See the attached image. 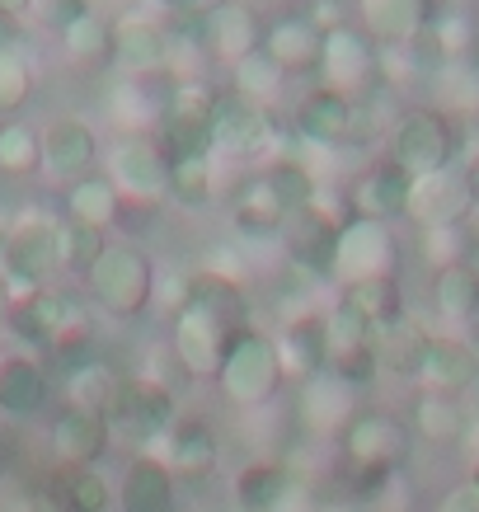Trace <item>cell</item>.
<instances>
[{
	"instance_id": "7a4b0ae2",
	"label": "cell",
	"mask_w": 479,
	"mask_h": 512,
	"mask_svg": "<svg viewBox=\"0 0 479 512\" xmlns=\"http://www.w3.org/2000/svg\"><path fill=\"white\" fill-rule=\"evenodd\" d=\"M282 381H287V372H282V353L273 334H263L254 325L231 334L217 372L221 400L231 409H263L282 390Z\"/></svg>"
},
{
	"instance_id": "6f0895ef",
	"label": "cell",
	"mask_w": 479,
	"mask_h": 512,
	"mask_svg": "<svg viewBox=\"0 0 479 512\" xmlns=\"http://www.w3.org/2000/svg\"><path fill=\"white\" fill-rule=\"evenodd\" d=\"M465 484H470V489H479V451H475V456H470V470H465Z\"/></svg>"
},
{
	"instance_id": "9c48e42d",
	"label": "cell",
	"mask_w": 479,
	"mask_h": 512,
	"mask_svg": "<svg viewBox=\"0 0 479 512\" xmlns=\"http://www.w3.org/2000/svg\"><path fill=\"white\" fill-rule=\"evenodd\" d=\"M174 423H179V395L165 386H155L151 376H132L123 386V395H118V404H113V414H109L113 433L127 437V442L141 451H151Z\"/></svg>"
},
{
	"instance_id": "2e32d148",
	"label": "cell",
	"mask_w": 479,
	"mask_h": 512,
	"mask_svg": "<svg viewBox=\"0 0 479 512\" xmlns=\"http://www.w3.org/2000/svg\"><path fill=\"white\" fill-rule=\"evenodd\" d=\"M357 409H362V390L334 372H320L296 386V419L315 437H343V428L357 419Z\"/></svg>"
},
{
	"instance_id": "74e56055",
	"label": "cell",
	"mask_w": 479,
	"mask_h": 512,
	"mask_svg": "<svg viewBox=\"0 0 479 512\" xmlns=\"http://www.w3.org/2000/svg\"><path fill=\"white\" fill-rule=\"evenodd\" d=\"M52 508L57 512H113L118 508V494H113V484L94 466L57 470V480H52Z\"/></svg>"
},
{
	"instance_id": "f546056e",
	"label": "cell",
	"mask_w": 479,
	"mask_h": 512,
	"mask_svg": "<svg viewBox=\"0 0 479 512\" xmlns=\"http://www.w3.org/2000/svg\"><path fill=\"white\" fill-rule=\"evenodd\" d=\"M278 353H282V372L292 376L296 386L310 376L329 372V343H325V311H306L287 320L278 334Z\"/></svg>"
},
{
	"instance_id": "ee69618b",
	"label": "cell",
	"mask_w": 479,
	"mask_h": 512,
	"mask_svg": "<svg viewBox=\"0 0 479 512\" xmlns=\"http://www.w3.org/2000/svg\"><path fill=\"white\" fill-rule=\"evenodd\" d=\"M217 193V156L174 160L170 165V198L184 207H207Z\"/></svg>"
},
{
	"instance_id": "f5cc1de1",
	"label": "cell",
	"mask_w": 479,
	"mask_h": 512,
	"mask_svg": "<svg viewBox=\"0 0 479 512\" xmlns=\"http://www.w3.org/2000/svg\"><path fill=\"white\" fill-rule=\"evenodd\" d=\"M461 165H465V179H470V198H475V212H479V151H475V156H465Z\"/></svg>"
},
{
	"instance_id": "db71d44e",
	"label": "cell",
	"mask_w": 479,
	"mask_h": 512,
	"mask_svg": "<svg viewBox=\"0 0 479 512\" xmlns=\"http://www.w3.org/2000/svg\"><path fill=\"white\" fill-rule=\"evenodd\" d=\"M0 512H38V503L29 494H10V498H0Z\"/></svg>"
},
{
	"instance_id": "4dcf8cb0",
	"label": "cell",
	"mask_w": 479,
	"mask_h": 512,
	"mask_svg": "<svg viewBox=\"0 0 479 512\" xmlns=\"http://www.w3.org/2000/svg\"><path fill=\"white\" fill-rule=\"evenodd\" d=\"M320 47H325V29L310 15H282L273 29L263 33V52L287 71V76H310L320 66Z\"/></svg>"
},
{
	"instance_id": "52a82bcc",
	"label": "cell",
	"mask_w": 479,
	"mask_h": 512,
	"mask_svg": "<svg viewBox=\"0 0 479 512\" xmlns=\"http://www.w3.org/2000/svg\"><path fill=\"white\" fill-rule=\"evenodd\" d=\"M273 141H278L273 109L245 99V94L231 90V85L212 94V146H217V156L259 160L263 151H273Z\"/></svg>"
},
{
	"instance_id": "4316f807",
	"label": "cell",
	"mask_w": 479,
	"mask_h": 512,
	"mask_svg": "<svg viewBox=\"0 0 479 512\" xmlns=\"http://www.w3.org/2000/svg\"><path fill=\"white\" fill-rule=\"evenodd\" d=\"M52 381L33 353H0V414L5 419H38L47 409Z\"/></svg>"
},
{
	"instance_id": "f1b7e54d",
	"label": "cell",
	"mask_w": 479,
	"mask_h": 512,
	"mask_svg": "<svg viewBox=\"0 0 479 512\" xmlns=\"http://www.w3.org/2000/svg\"><path fill=\"white\" fill-rule=\"evenodd\" d=\"M155 447L160 451V461L179 475V480H193V475H207V470L221 461V442H217V428L207 419H184L179 414V423H174L170 433L160 437Z\"/></svg>"
},
{
	"instance_id": "681fc988",
	"label": "cell",
	"mask_w": 479,
	"mask_h": 512,
	"mask_svg": "<svg viewBox=\"0 0 479 512\" xmlns=\"http://www.w3.org/2000/svg\"><path fill=\"white\" fill-rule=\"evenodd\" d=\"M24 43H29V24H24V15L0 10V52H24Z\"/></svg>"
},
{
	"instance_id": "60d3db41",
	"label": "cell",
	"mask_w": 479,
	"mask_h": 512,
	"mask_svg": "<svg viewBox=\"0 0 479 512\" xmlns=\"http://www.w3.org/2000/svg\"><path fill=\"white\" fill-rule=\"evenodd\" d=\"M62 47H66V57L76 66H109L113 62V19L104 15H80L71 29L62 33Z\"/></svg>"
},
{
	"instance_id": "7402d4cb",
	"label": "cell",
	"mask_w": 479,
	"mask_h": 512,
	"mask_svg": "<svg viewBox=\"0 0 479 512\" xmlns=\"http://www.w3.org/2000/svg\"><path fill=\"white\" fill-rule=\"evenodd\" d=\"M414 381L423 390L461 400L470 386H479V353L465 339H456V334H433L428 348H423V362H418Z\"/></svg>"
},
{
	"instance_id": "bcb514c9",
	"label": "cell",
	"mask_w": 479,
	"mask_h": 512,
	"mask_svg": "<svg viewBox=\"0 0 479 512\" xmlns=\"http://www.w3.org/2000/svg\"><path fill=\"white\" fill-rule=\"evenodd\" d=\"M33 99V66L24 52H0V123Z\"/></svg>"
},
{
	"instance_id": "836d02e7",
	"label": "cell",
	"mask_w": 479,
	"mask_h": 512,
	"mask_svg": "<svg viewBox=\"0 0 479 512\" xmlns=\"http://www.w3.org/2000/svg\"><path fill=\"white\" fill-rule=\"evenodd\" d=\"M433 315L447 325H470L479 320V273L475 264H451L433 268V287H428Z\"/></svg>"
},
{
	"instance_id": "e0dca14e",
	"label": "cell",
	"mask_w": 479,
	"mask_h": 512,
	"mask_svg": "<svg viewBox=\"0 0 479 512\" xmlns=\"http://www.w3.org/2000/svg\"><path fill=\"white\" fill-rule=\"evenodd\" d=\"M113 442V428L104 414H90V409H76V404H62L57 419L47 423V451L57 470H85L94 466Z\"/></svg>"
},
{
	"instance_id": "8fae6325",
	"label": "cell",
	"mask_w": 479,
	"mask_h": 512,
	"mask_svg": "<svg viewBox=\"0 0 479 512\" xmlns=\"http://www.w3.org/2000/svg\"><path fill=\"white\" fill-rule=\"evenodd\" d=\"M109 184L123 193V202L170 198V156L155 137H118L109 146Z\"/></svg>"
},
{
	"instance_id": "ba28073f",
	"label": "cell",
	"mask_w": 479,
	"mask_h": 512,
	"mask_svg": "<svg viewBox=\"0 0 479 512\" xmlns=\"http://www.w3.org/2000/svg\"><path fill=\"white\" fill-rule=\"evenodd\" d=\"M362 113H367V99L353 104L343 94L315 85L296 99L292 109V127L306 146H320V151H339V146H362L367 141V127H362Z\"/></svg>"
},
{
	"instance_id": "b9f144b4",
	"label": "cell",
	"mask_w": 479,
	"mask_h": 512,
	"mask_svg": "<svg viewBox=\"0 0 479 512\" xmlns=\"http://www.w3.org/2000/svg\"><path fill=\"white\" fill-rule=\"evenodd\" d=\"M263 179H268V188H273V193H278V202L287 207V217L310 212V207H315V198H320L315 174H310L301 160H292V156H278L268 170H263Z\"/></svg>"
},
{
	"instance_id": "680465c9",
	"label": "cell",
	"mask_w": 479,
	"mask_h": 512,
	"mask_svg": "<svg viewBox=\"0 0 479 512\" xmlns=\"http://www.w3.org/2000/svg\"><path fill=\"white\" fill-rule=\"evenodd\" d=\"M5 320H10V292H5V282H0V329H5Z\"/></svg>"
},
{
	"instance_id": "ab89813d",
	"label": "cell",
	"mask_w": 479,
	"mask_h": 512,
	"mask_svg": "<svg viewBox=\"0 0 479 512\" xmlns=\"http://www.w3.org/2000/svg\"><path fill=\"white\" fill-rule=\"evenodd\" d=\"M282 85H287V71H282L263 47H254L249 57H240V62L231 66V90H240L245 99L263 104V109H273V99L282 94Z\"/></svg>"
},
{
	"instance_id": "8d00e7d4",
	"label": "cell",
	"mask_w": 479,
	"mask_h": 512,
	"mask_svg": "<svg viewBox=\"0 0 479 512\" xmlns=\"http://www.w3.org/2000/svg\"><path fill=\"white\" fill-rule=\"evenodd\" d=\"M123 386H127V376L118 372L113 362L90 357V362L71 367V376H66V404H76V409H90V414H104V419H109L118 395H123Z\"/></svg>"
},
{
	"instance_id": "277c9868",
	"label": "cell",
	"mask_w": 479,
	"mask_h": 512,
	"mask_svg": "<svg viewBox=\"0 0 479 512\" xmlns=\"http://www.w3.org/2000/svg\"><path fill=\"white\" fill-rule=\"evenodd\" d=\"M320 85L343 99L362 104L367 94H376L386 85V71H381V47L367 38V29L357 19H343L325 33V47H320V66H315Z\"/></svg>"
},
{
	"instance_id": "5b68a950",
	"label": "cell",
	"mask_w": 479,
	"mask_h": 512,
	"mask_svg": "<svg viewBox=\"0 0 479 512\" xmlns=\"http://www.w3.org/2000/svg\"><path fill=\"white\" fill-rule=\"evenodd\" d=\"M57 268H62V259H57V221L47 212H19L10 240L0 245V282H5L10 301L47 287V278Z\"/></svg>"
},
{
	"instance_id": "cb8c5ba5",
	"label": "cell",
	"mask_w": 479,
	"mask_h": 512,
	"mask_svg": "<svg viewBox=\"0 0 479 512\" xmlns=\"http://www.w3.org/2000/svg\"><path fill=\"white\" fill-rule=\"evenodd\" d=\"M437 19V0H357V24L376 47H404Z\"/></svg>"
},
{
	"instance_id": "83f0119b",
	"label": "cell",
	"mask_w": 479,
	"mask_h": 512,
	"mask_svg": "<svg viewBox=\"0 0 479 512\" xmlns=\"http://www.w3.org/2000/svg\"><path fill=\"white\" fill-rule=\"evenodd\" d=\"M409 188H414V174H404L395 160H376L353 188V217H371V221H395L409 212Z\"/></svg>"
},
{
	"instance_id": "d4e9b609",
	"label": "cell",
	"mask_w": 479,
	"mask_h": 512,
	"mask_svg": "<svg viewBox=\"0 0 479 512\" xmlns=\"http://www.w3.org/2000/svg\"><path fill=\"white\" fill-rule=\"evenodd\" d=\"M118 512H179V475L155 451L132 456L118 484Z\"/></svg>"
},
{
	"instance_id": "94428289",
	"label": "cell",
	"mask_w": 479,
	"mask_h": 512,
	"mask_svg": "<svg viewBox=\"0 0 479 512\" xmlns=\"http://www.w3.org/2000/svg\"><path fill=\"white\" fill-rule=\"evenodd\" d=\"M475 273H479V259H475Z\"/></svg>"
},
{
	"instance_id": "7dc6e473",
	"label": "cell",
	"mask_w": 479,
	"mask_h": 512,
	"mask_svg": "<svg viewBox=\"0 0 479 512\" xmlns=\"http://www.w3.org/2000/svg\"><path fill=\"white\" fill-rule=\"evenodd\" d=\"M193 301H198V273H193V268H165V273H155L151 311L179 320Z\"/></svg>"
},
{
	"instance_id": "f6af8a7d",
	"label": "cell",
	"mask_w": 479,
	"mask_h": 512,
	"mask_svg": "<svg viewBox=\"0 0 479 512\" xmlns=\"http://www.w3.org/2000/svg\"><path fill=\"white\" fill-rule=\"evenodd\" d=\"M104 245H109V235L104 231H90V226H80V221H57V259H62V268H71V273H90V264L104 254Z\"/></svg>"
},
{
	"instance_id": "816d5d0a",
	"label": "cell",
	"mask_w": 479,
	"mask_h": 512,
	"mask_svg": "<svg viewBox=\"0 0 479 512\" xmlns=\"http://www.w3.org/2000/svg\"><path fill=\"white\" fill-rule=\"evenodd\" d=\"M85 5L104 19H123V15H137L141 10V0H85Z\"/></svg>"
},
{
	"instance_id": "d6986e66",
	"label": "cell",
	"mask_w": 479,
	"mask_h": 512,
	"mask_svg": "<svg viewBox=\"0 0 479 512\" xmlns=\"http://www.w3.org/2000/svg\"><path fill=\"white\" fill-rule=\"evenodd\" d=\"M226 343H231V329L221 325L217 315H207L202 306H188L170 329V353L179 357V367H184L193 381H207V376L221 372Z\"/></svg>"
},
{
	"instance_id": "f35d334b",
	"label": "cell",
	"mask_w": 479,
	"mask_h": 512,
	"mask_svg": "<svg viewBox=\"0 0 479 512\" xmlns=\"http://www.w3.org/2000/svg\"><path fill=\"white\" fill-rule=\"evenodd\" d=\"M0 174L5 179H33V174H43V132L33 123H19V118L0 123Z\"/></svg>"
},
{
	"instance_id": "7c38bea8",
	"label": "cell",
	"mask_w": 479,
	"mask_h": 512,
	"mask_svg": "<svg viewBox=\"0 0 479 512\" xmlns=\"http://www.w3.org/2000/svg\"><path fill=\"white\" fill-rule=\"evenodd\" d=\"M343 456L353 470H395L409 451V423L395 419L390 409H357V419L339 437Z\"/></svg>"
},
{
	"instance_id": "7bdbcfd3",
	"label": "cell",
	"mask_w": 479,
	"mask_h": 512,
	"mask_svg": "<svg viewBox=\"0 0 479 512\" xmlns=\"http://www.w3.org/2000/svg\"><path fill=\"white\" fill-rule=\"evenodd\" d=\"M433 43L442 47L447 66L456 62H475V47H479V19L475 15H461V10H437V19L428 24Z\"/></svg>"
},
{
	"instance_id": "e575fe53",
	"label": "cell",
	"mask_w": 479,
	"mask_h": 512,
	"mask_svg": "<svg viewBox=\"0 0 479 512\" xmlns=\"http://www.w3.org/2000/svg\"><path fill=\"white\" fill-rule=\"evenodd\" d=\"M428 339H433V334L404 311L400 320L371 329V343H376V367H381V372H395V376H418V362H423Z\"/></svg>"
},
{
	"instance_id": "1f68e13d",
	"label": "cell",
	"mask_w": 479,
	"mask_h": 512,
	"mask_svg": "<svg viewBox=\"0 0 479 512\" xmlns=\"http://www.w3.org/2000/svg\"><path fill=\"white\" fill-rule=\"evenodd\" d=\"M334 306L362 320L367 329H381L404 315V287L400 278H367V282H339Z\"/></svg>"
},
{
	"instance_id": "44dd1931",
	"label": "cell",
	"mask_w": 479,
	"mask_h": 512,
	"mask_svg": "<svg viewBox=\"0 0 479 512\" xmlns=\"http://www.w3.org/2000/svg\"><path fill=\"white\" fill-rule=\"evenodd\" d=\"M287 207L278 202V193L268 188V179L259 174H249L245 184L235 188L231 198V231L240 245H268V240H282L287 231Z\"/></svg>"
},
{
	"instance_id": "11a10c76",
	"label": "cell",
	"mask_w": 479,
	"mask_h": 512,
	"mask_svg": "<svg viewBox=\"0 0 479 512\" xmlns=\"http://www.w3.org/2000/svg\"><path fill=\"white\" fill-rule=\"evenodd\" d=\"M15 217H19V212L0 198V245H5V240H10V231H15Z\"/></svg>"
},
{
	"instance_id": "d590c367",
	"label": "cell",
	"mask_w": 479,
	"mask_h": 512,
	"mask_svg": "<svg viewBox=\"0 0 479 512\" xmlns=\"http://www.w3.org/2000/svg\"><path fill=\"white\" fill-rule=\"evenodd\" d=\"M62 217L80 221V226H90V231H113L118 217H123V193L109 184V174H90V179H80V184L66 188Z\"/></svg>"
},
{
	"instance_id": "9f6ffc18",
	"label": "cell",
	"mask_w": 479,
	"mask_h": 512,
	"mask_svg": "<svg viewBox=\"0 0 479 512\" xmlns=\"http://www.w3.org/2000/svg\"><path fill=\"white\" fill-rule=\"evenodd\" d=\"M0 10H10V15H24V10H33V0H0Z\"/></svg>"
},
{
	"instance_id": "603a6c76",
	"label": "cell",
	"mask_w": 479,
	"mask_h": 512,
	"mask_svg": "<svg viewBox=\"0 0 479 512\" xmlns=\"http://www.w3.org/2000/svg\"><path fill=\"white\" fill-rule=\"evenodd\" d=\"M325 343H329V372L343 376L348 386H367L371 376L381 372L376 367V343H371V329L362 320H353L348 311H325Z\"/></svg>"
},
{
	"instance_id": "91938a15",
	"label": "cell",
	"mask_w": 479,
	"mask_h": 512,
	"mask_svg": "<svg viewBox=\"0 0 479 512\" xmlns=\"http://www.w3.org/2000/svg\"><path fill=\"white\" fill-rule=\"evenodd\" d=\"M475 19H479V0H475Z\"/></svg>"
},
{
	"instance_id": "4fadbf2b",
	"label": "cell",
	"mask_w": 479,
	"mask_h": 512,
	"mask_svg": "<svg viewBox=\"0 0 479 512\" xmlns=\"http://www.w3.org/2000/svg\"><path fill=\"white\" fill-rule=\"evenodd\" d=\"M470 212H475V198H470L465 165H447V170L414 179L404 217L414 221L418 231H447V226H465Z\"/></svg>"
},
{
	"instance_id": "3957f363",
	"label": "cell",
	"mask_w": 479,
	"mask_h": 512,
	"mask_svg": "<svg viewBox=\"0 0 479 512\" xmlns=\"http://www.w3.org/2000/svg\"><path fill=\"white\" fill-rule=\"evenodd\" d=\"M390 160L404 174H437L447 165H461V132L451 123V113H442L437 104H414L404 109L390 127Z\"/></svg>"
},
{
	"instance_id": "f907efd6",
	"label": "cell",
	"mask_w": 479,
	"mask_h": 512,
	"mask_svg": "<svg viewBox=\"0 0 479 512\" xmlns=\"http://www.w3.org/2000/svg\"><path fill=\"white\" fill-rule=\"evenodd\" d=\"M437 512H479V489H470V484H451L447 494L437 498Z\"/></svg>"
},
{
	"instance_id": "9a60e30c",
	"label": "cell",
	"mask_w": 479,
	"mask_h": 512,
	"mask_svg": "<svg viewBox=\"0 0 479 512\" xmlns=\"http://www.w3.org/2000/svg\"><path fill=\"white\" fill-rule=\"evenodd\" d=\"M174 57V33L155 15L113 19V66L123 76H165Z\"/></svg>"
},
{
	"instance_id": "6da1fadb",
	"label": "cell",
	"mask_w": 479,
	"mask_h": 512,
	"mask_svg": "<svg viewBox=\"0 0 479 512\" xmlns=\"http://www.w3.org/2000/svg\"><path fill=\"white\" fill-rule=\"evenodd\" d=\"M155 259L141 245H127V240H109L104 254L90 264L85 273V296L113 320H132V315L151 311L155 296Z\"/></svg>"
},
{
	"instance_id": "ac0fdd59",
	"label": "cell",
	"mask_w": 479,
	"mask_h": 512,
	"mask_svg": "<svg viewBox=\"0 0 479 512\" xmlns=\"http://www.w3.org/2000/svg\"><path fill=\"white\" fill-rule=\"evenodd\" d=\"M99 165V137L85 118H52L43 127V174L62 188L90 179Z\"/></svg>"
},
{
	"instance_id": "ffe728a7",
	"label": "cell",
	"mask_w": 479,
	"mask_h": 512,
	"mask_svg": "<svg viewBox=\"0 0 479 512\" xmlns=\"http://www.w3.org/2000/svg\"><path fill=\"white\" fill-rule=\"evenodd\" d=\"M339 226L343 221L329 212V202L315 198L310 212L287 221V231H282V245L292 254V264L310 278H334V245H339Z\"/></svg>"
},
{
	"instance_id": "30bf717a",
	"label": "cell",
	"mask_w": 479,
	"mask_h": 512,
	"mask_svg": "<svg viewBox=\"0 0 479 512\" xmlns=\"http://www.w3.org/2000/svg\"><path fill=\"white\" fill-rule=\"evenodd\" d=\"M212 94L207 85H174V99L160 127H155V141L160 151L174 160H202V156H217L212 146Z\"/></svg>"
},
{
	"instance_id": "484cf974",
	"label": "cell",
	"mask_w": 479,
	"mask_h": 512,
	"mask_svg": "<svg viewBox=\"0 0 479 512\" xmlns=\"http://www.w3.org/2000/svg\"><path fill=\"white\" fill-rule=\"evenodd\" d=\"M235 508L240 512H292L301 503V480L282 461H249L235 470Z\"/></svg>"
},
{
	"instance_id": "c3c4849f",
	"label": "cell",
	"mask_w": 479,
	"mask_h": 512,
	"mask_svg": "<svg viewBox=\"0 0 479 512\" xmlns=\"http://www.w3.org/2000/svg\"><path fill=\"white\" fill-rule=\"evenodd\" d=\"M33 15H38L43 29L66 33L80 15H90V5H85V0H33Z\"/></svg>"
},
{
	"instance_id": "8992f818",
	"label": "cell",
	"mask_w": 479,
	"mask_h": 512,
	"mask_svg": "<svg viewBox=\"0 0 479 512\" xmlns=\"http://www.w3.org/2000/svg\"><path fill=\"white\" fill-rule=\"evenodd\" d=\"M404 249L386 221L348 217L334 245V282H367V278H400Z\"/></svg>"
},
{
	"instance_id": "5bb4252c",
	"label": "cell",
	"mask_w": 479,
	"mask_h": 512,
	"mask_svg": "<svg viewBox=\"0 0 479 512\" xmlns=\"http://www.w3.org/2000/svg\"><path fill=\"white\" fill-rule=\"evenodd\" d=\"M198 43H202V57H212V62H221L231 71L240 57L263 47V29H259L254 5H245V0H217V5H207L198 15Z\"/></svg>"
},
{
	"instance_id": "d6a6232c",
	"label": "cell",
	"mask_w": 479,
	"mask_h": 512,
	"mask_svg": "<svg viewBox=\"0 0 479 512\" xmlns=\"http://www.w3.org/2000/svg\"><path fill=\"white\" fill-rule=\"evenodd\" d=\"M409 433L433 442V447H451L470 433V414L456 395H437V390H418L409 404Z\"/></svg>"
}]
</instances>
